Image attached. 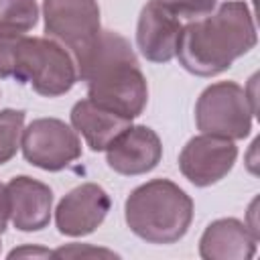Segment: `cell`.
I'll return each instance as SVG.
<instances>
[{"label": "cell", "instance_id": "1", "mask_svg": "<svg viewBox=\"0 0 260 260\" xmlns=\"http://www.w3.org/2000/svg\"><path fill=\"white\" fill-rule=\"evenodd\" d=\"M256 24L246 2L228 0L213 12L183 24L177 57L185 71L213 77L256 47Z\"/></svg>", "mask_w": 260, "mask_h": 260}, {"label": "cell", "instance_id": "2", "mask_svg": "<svg viewBox=\"0 0 260 260\" xmlns=\"http://www.w3.org/2000/svg\"><path fill=\"white\" fill-rule=\"evenodd\" d=\"M77 79L87 83V98L128 120L138 118L148 104L146 77L126 37L102 30L89 57L77 67Z\"/></svg>", "mask_w": 260, "mask_h": 260}, {"label": "cell", "instance_id": "3", "mask_svg": "<svg viewBox=\"0 0 260 260\" xmlns=\"http://www.w3.org/2000/svg\"><path fill=\"white\" fill-rule=\"evenodd\" d=\"M124 219L134 236L148 244L179 242L193 219V199L169 179H152L126 197Z\"/></svg>", "mask_w": 260, "mask_h": 260}, {"label": "cell", "instance_id": "4", "mask_svg": "<svg viewBox=\"0 0 260 260\" xmlns=\"http://www.w3.org/2000/svg\"><path fill=\"white\" fill-rule=\"evenodd\" d=\"M12 79L28 83L39 95L57 98L75 85L77 65L57 41L20 35L12 57Z\"/></svg>", "mask_w": 260, "mask_h": 260}, {"label": "cell", "instance_id": "5", "mask_svg": "<svg viewBox=\"0 0 260 260\" xmlns=\"http://www.w3.org/2000/svg\"><path fill=\"white\" fill-rule=\"evenodd\" d=\"M45 32L65 47L79 67L102 35L98 0H43Z\"/></svg>", "mask_w": 260, "mask_h": 260}, {"label": "cell", "instance_id": "6", "mask_svg": "<svg viewBox=\"0 0 260 260\" xmlns=\"http://www.w3.org/2000/svg\"><path fill=\"white\" fill-rule=\"evenodd\" d=\"M254 114L246 89L236 81L207 85L195 104L197 130L230 140H242L250 134Z\"/></svg>", "mask_w": 260, "mask_h": 260}, {"label": "cell", "instance_id": "7", "mask_svg": "<svg viewBox=\"0 0 260 260\" xmlns=\"http://www.w3.org/2000/svg\"><path fill=\"white\" fill-rule=\"evenodd\" d=\"M20 148L26 162L57 173L81 156V140L73 126L59 118H37L22 128Z\"/></svg>", "mask_w": 260, "mask_h": 260}, {"label": "cell", "instance_id": "8", "mask_svg": "<svg viewBox=\"0 0 260 260\" xmlns=\"http://www.w3.org/2000/svg\"><path fill=\"white\" fill-rule=\"evenodd\" d=\"M238 158V146L230 138L199 134L187 140L179 154V169L183 177L195 187H209L221 181Z\"/></svg>", "mask_w": 260, "mask_h": 260}, {"label": "cell", "instance_id": "9", "mask_svg": "<svg viewBox=\"0 0 260 260\" xmlns=\"http://www.w3.org/2000/svg\"><path fill=\"white\" fill-rule=\"evenodd\" d=\"M110 207L112 199L102 185L83 183L59 201L55 209V225L63 236L81 238L104 223Z\"/></svg>", "mask_w": 260, "mask_h": 260}, {"label": "cell", "instance_id": "10", "mask_svg": "<svg viewBox=\"0 0 260 260\" xmlns=\"http://www.w3.org/2000/svg\"><path fill=\"white\" fill-rule=\"evenodd\" d=\"M162 158V142L158 134L142 124L128 126L120 136H116L106 148L108 167L126 177L146 175Z\"/></svg>", "mask_w": 260, "mask_h": 260}, {"label": "cell", "instance_id": "11", "mask_svg": "<svg viewBox=\"0 0 260 260\" xmlns=\"http://www.w3.org/2000/svg\"><path fill=\"white\" fill-rule=\"evenodd\" d=\"M183 22L160 0H148L138 16L136 47L146 61L169 63L177 57Z\"/></svg>", "mask_w": 260, "mask_h": 260}, {"label": "cell", "instance_id": "12", "mask_svg": "<svg viewBox=\"0 0 260 260\" xmlns=\"http://www.w3.org/2000/svg\"><path fill=\"white\" fill-rule=\"evenodd\" d=\"M10 221L18 232H41L51 221L53 191L49 185L28 177H12L6 185Z\"/></svg>", "mask_w": 260, "mask_h": 260}, {"label": "cell", "instance_id": "13", "mask_svg": "<svg viewBox=\"0 0 260 260\" xmlns=\"http://www.w3.org/2000/svg\"><path fill=\"white\" fill-rule=\"evenodd\" d=\"M258 236L246 221L219 217L211 221L199 238V256L203 260H250L256 254Z\"/></svg>", "mask_w": 260, "mask_h": 260}, {"label": "cell", "instance_id": "14", "mask_svg": "<svg viewBox=\"0 0 260 260\" xmlns=\"http://www.w3.org/2000/svg\"><path fill=\"white\" fill-rule=\"evenodd\" d=\"M69 116H71L73 130L83 136L85 144L93 152L106 150L110 146V142L132 124V120L93 104L89 98L75 102Z\"/></svg>", "mask_w": 260, "mask_h": 260}, {"label": "cell", "instance_id": "15", "mask_svg": "<svg viewBox=\"0 0 260 260\" xmlns=\"http://www.w3.org/2000/svg\"><path fill=\"white\" fill-rule=\"evenodd\" d=\"M39 22L37 0H0V37H16Z\"/></svg>", "mask_w": 260, "mask_h": 260}, {"label": "cell", "instance_id": "16", "mask_svg": "<svg viewBox=\"0 0 260 260\" xmlns=\"http://www.w3.org/2000/svg\"><path fill=\"white\" fill-rule=\"evenodd\" d=\"M24 110L4 108L0 110V165H6L14 158L20 148V136L24 128Z\"/></svg>", "mask_w": 260, "mask_h": 260}, {"label": "cell", "instance_id": "17", "mask_svg": "<svg viewBox=\"0 0 260 260\" xmlns=\"http://www.w3.org/2000/svg\"><path fill=\"white\" fill-rule=\"evenodd\" d=\"M177 18L181 20H197L215 10L217 0H160Z\"/></svg>", "mask_w": 260, "mask_h": 260}, {"label": "cell", "instance_id": "18", "mask_svg": "<svg viewBox=\"0 0 260 260\" xmlns=\"http://www.w3.org/2000/svg\"><path fill=\"white\" fill-rule=\"evenodd\" d=\"M116 258L118 254L108 248H95L91 244H67L53 250V258Z\"/></svg>", "mask_w": 260, "mask_h": 260}, {"label": "cell", "instance_id": "19", "mask_svg": "<svg viewBox=\"0 0 260 260\" xmlns=\"http://www.w3.org/2000/svg\"><path fill=\"white\" fill-rule=\"evenodd\" d=\"M20 35L16 37H0V79L12 77V57H14V47Z\"/></svg>", "mask_w": 260, "mask_h": 260}, {"label": "cell", "instance_id": "20", "mask_svg": "<svg viewBox=\"0 0 260 260\" xmlns=\"http://www.w3.org/2000/svg\"><path fill=\"white\" fill-rule=\"evenodd\" d=\"M8 258H53V250L43 248L39 244H24L8 252Z\"/></svg>", "mask_w": 260, "mask_h": 260}, {"label": "cell", "instance_id": "21", "mask_svg": "<svg viewBox=\"0 0 260 260\" xmlns=\"http://www.w3.org/2000/svg\"><path fill=\"white\" fill-rule=\"evenodd\" d=\"M10 221V205H8V191L6 185L0 183V236L6 232V225Z\"/></svg>", "mask_w": 260, "mask_h": 260}, {"label": "cell", "instance_id": "22", "mask_svg": "<svg viewBox=\"0 0 260 260\" xmlns=\"http://www.w3.org/2000/svg\"><path fill=\"white\" fill-rule=\"evenodd\" d=\"M0 246H2V244H0Z\"/></svg>", "mask_w": 260, "mask_h": 260}]
</instances>
